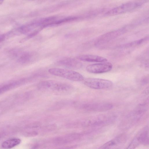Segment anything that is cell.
Returning a JSON list of instances; mask_svg holds the SVG:
<instances>
[{
    "label": "cell",
    "instance_id": "cell-17",
    "mask_svg": "<svg viewBox=\"0 0 149 149\" xmlns=\"http://www.w3.org/2000/svg\"><path fill=\"white\" fill-rule=\"evenodd\" d=\"M6 38V35L5 34L0 35V42L3 41Z\"/></svg>",
    "mask_w": 149,
    "mask_h": 149
},
{
    "label": "cell",
    "instance_id": "cell-3",
    "mask_svg": "<svg viewBox=\"0 0 149 149\" xmlns=\"http://www.w3.org/2000/svg\"><path fill=\"white\" fill-rule=\"evenodd\" d=\"M145 2V1L127 2L108 10L105 15L113 16L130 12L139 8Z\"/></svg>",
    "mask_w": 149,
    "mask_h": 149
},
{
    "label": "cell",
    "instance_id": "cell-15",
    "mask_svg": "<svg viewBox=\"0 0 149 149\" xmlns=\"http://www.w3.org/2000/svg\"><path fill=\"white\" fill-rule=\"evenodd\" d=\"M79 17H69L61 19L58 20H55L53 23V24H59L69 21H74L78 19Z\"/></svg>",
    "mask_w": 149,
    "mask_h": 149
},
{
    "label": "cell",
    "instance_id": "cell-8",
    "mask_svg": "<svg viewBox=\"0 0 149 149\" xmlns=\"http://www.w3.org/2000/svg\"><path fill=\"white\" fill-rule=\"evenodd\" d=\"M58 64L60 65L71 69H79L82 66L81 62L72 58H67L62 60L58 62Z\"/></svg>",
    "mask_w": 149,
    "mask_h": 149
},
{
    "label": "cell",
    "instance_id": "cell-5",
    "mask_svg": "<svg viewBox=\"0 0 149 149\" xmlns=\"http://www.w3.org/2000/svg\"><path fill=\"white\" fill-rule=\"evenodd\" d=\"M113 65L109 62L93 64L88 65L86 68L88 72L94 74L106 72L111 70Z\"/></svg>",
    "mask_w": 149,
    "mask_h": 149
},
{
    "label": "cell",
    "instance_id": "cell-7",
    "mask_svg": "<svg viewBox=\"0 0 149 149\" xmlns=\"http://www.w3.org/2000/svg\"><path fill=\"white\" fill-rule=\"evenodd\" d=\"M125 138L123 135L119 136L107 142L98 149H118L124 142Z\"/></svg>",
    "mask_w": 149,
    "mask_h": 149
},
{
    "label": "cell",
    "instance_id": "cell-18",
    "mask_svg": "<svg viewBox=\"0 0 149 149\" xmlns=\"http://www.w3.org/2000/svg\"><path fill=\"white\" fill-rule=\"evenodd\" d=\"M3 1H4L3 0H0V5L2 4L3 3Z\"/></svg>",
    "mask_w": 149,
    "mask_h": 149
},
{
    "label": "cell",
    "instance_id": "cell-13",
    "mask_svg": "<svg viewBox=\"0 0 149 149\" xmlns=\"http://www.w3.org/2000/svg\"><path fill=\"white\" fill-rule=\"evenodd\" d=\"M148 40V36H147L140 39L123 45L121 46V47L125 48L136 46L144 43Z\"/></svg>",
    "mask_w": 149,
    "mask_h": 149
},
{
    "label": "cell",
    "instance_id": "cell-6",
    "mask_svg": "<svg viewBox=\"0 0 149 149\" xmlns=\"http://www.w3.org/2000/svg\"><path fill=\"white\" fill-rule=\"evenodd\" d=\"M127 27L107 32L100 36L97 39L96 43V45L112 40L125 33L127 31Z\"/></svg>",
    "mask_w": 149,
    "mask_h": 149
},
{
    "label": "cell",
    "instance_id": "cell-2",
    "mask_svg": "<svg viewBox=\"0 0 149 149\" xmlns=\"http://www.w3.org/2000/svg\"><path fill=\"white\" fill-rule=\"evenodd\" d=\"M49 72L51 74L64 78L71 81H80L84 79L80 73L70 69L59 68H52L49 69Z\"/></svg>",
    "mask_w": 149,
    "mask_h": 149
},
{
    "label": "cell",
    "instance_id": "cell-11",
    "mask_svg": "<svg viewBox=\"0 0 149 149\" xmlns=\"http://www.w3.org/2000/svg\"><path fill=\"white\" fill-rule=\"evenodd\" d=\"M148 129L146 127L142 129L137 135L140 143L144 145L148 144Z\"/></svg>",
    "mask_w": 149,
    "mask_h": 149
},
{
    "label": "cell",
    "instance_id": "cell-16",
    "mask_svg": "<svg viewBox=\"0 0 149 149\" xmlns=\"http://www.w3.org/2000/svg\"><path fill=\"white\" fill-rule=\"evenodd\" d=\"M141 143L136 136L125 149H135Z\"/></svg>",
    "mask_w": 149,
    "mask_h": 149
},
{
    "label": "cell",
    "instance_id": "cell-12",
    "mask_svg": "<svg viewBox=\"0 0 149 149\" xmlns=\"http://www.w3.org/2000/svg\"><path fill=\"white\" fill-rule=\"evenodd\" d=\"M21 142V140L19 139H11L3 142L2 143L1 146L4 149H10L19 144Z\"/></svg>",
    "mask_w": 149,
    "mask_h": 149
},
{
    "label": "cell",
    "instance_id": "cell-10",
    "mask_svg": "<svg viewBox=\"0 0 149 149\" xmlns=\"http://www.w3.org/2000/svg\"><path fill=\"white\" fill-rule=\"evenodd\" d=\"M83 108L87 110L103 111L107 110L112 107V105L109 103L93 104H84L81 106Z\"/></svg>",
    "mask_w": 149,
    "mask_h": 149
},
{
    "label": "cell",
    "instance_id": "cell-4",
    "mask_svg": "<svg viewBox=\"0 0 149 149\" xmlns=\"http://www.w3.org/2000/svg\"><path fill=\"white\" fill-rule=\"evenodd\" d=\"M84 85L87 86L95 89H102L110 88L113 85L111 81L104 79L87 78L83 80Z\"/></svg>",
    "mask_w": 149,
    "mask_h": 149
},
{
    "label": "cell",
    "instance_id": "cell-14",
    "mask_svg": "<svg viewBox=\"0 0 149 149\" xmlns=\"http://www.w3.org/2000/svg\"><path fill=\"white\" fill-rule=\"evenodd\" d=\"M19 55L18 60L22 63H25L29 62L32 58V55L29 52H24Z\"/></svg>",
    "mask_w": 149,
    "mask_h": 149
},
{
    "label": "cell",
    "instance_id": "cell-9",
    "mask_svg": "<svg viewBox=\"0 0 149 149\" xmlns=\"http://www.w3.org/2000/svg\"><path fill=\"white\" fill-rule=\"evenodd\" d=\"M79 60L86 62H105L107 61L106 58L103 57L92 54H83L77 57Z\"/></svg>",
    "mask_w": 149,
    "mask_h": 149
},
{
    "label": "cell",
    "instance_id": "cell-1",
    "mask_svg": "<svg viewBox=\"0 0 149 149\" xmlns=\"http://www.w3.org/2000/svg\"><path fill=\"white\" fill-rule=\"evenodd\" d=\"M39 90L57 94H66L72 92L73 87L67 83L53 80L42 81L37 85Z\"/></svg>",
    "mask_w": 149,
    "mask_h": 149
}]
</instances>
